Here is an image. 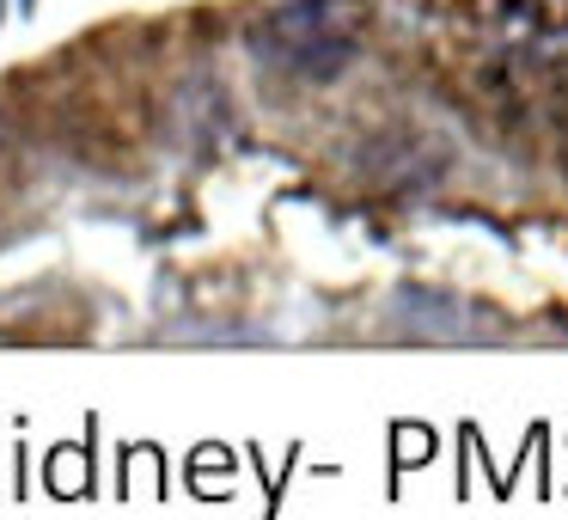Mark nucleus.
<instances>
[{"label":"nucleus","instance_id":"nucleus-1","mask_svg":"<svg viewBox=\"0 0 568 520\" xmlns=\"http://www.w3.org/2000/svg\"><path fill=\"white\" fill-rule=\"evenodd\" d=\"M0 19H7V0H0Z\"/></svg>","mask_w":568,"mask_h":520}]
</instances>
